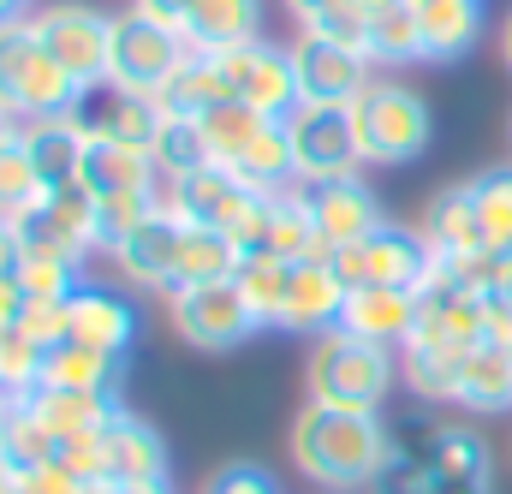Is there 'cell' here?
Listing matches in <instances>:
<instances>
[{
  "instance_id": "cell-37",
  "label": "cell",
  "mask_w": 512,
  "mask_h": 494,
  "mask_svg": "<svg viewBox=\"0 0 512 494\" xmlns=\"http://www.w3.org/2000/svg\"><path fill=\"white\" fill-rule=\"evenodd\" d=\"M42 209H48V221L60 227V239L78 250V256H90V250L102 245V233H96V197L72 179V185H48L42 191Z\"/></svg>"
},
{
  "instance_id": "cell-30",
  "label": "cell",
  "mask_w": 512,
  "mask_h": 494,
  "mask_svg": "<svg viewBox=\"0 0 512 494\" xmlns=\"http://www.w3.org/2000/svg\"><path fill=\"white\" fill-rule=\"evenodd\" d=\"M30 405H36V417L54 429V441L96 435V429L114 417V399H102V393H72V387H36Z\"/></svg>"
},
{
  "instance_id": "cell-42",
  "label": "cell",
  "mask_w": 512,
  "mask_h": 494,
  "mask_svg": "<svg viewBox=\"0 0 512 494\" xmlns=\"http://www.w3.org/2000/svg\"><path fill=\"white\" fill-rule=\"evenodd\" d=\"M36 197H42V179H36V167L24 155V143L18 137L0 143V221H12L18 209H30Z\"/></svg>"
},
{
  "instance_id": "cell-58",
  "label": "cell",
  "mask_w": 512,
  "mask_h": 494,
  "mask_svg": "<svg viewBox=\"0 0 512 494\" xmlns=\"http://www.w3.org/2000/svg\"><path fill=\"white\" fill-rule=\"evenodd\" d=\"M0 471H12V459H6V435H0Z\"/></svg>"
},
{
  "instance_id": "cell-11",
  "label": "cell",
  "mask_w": 512,
  "mask_h": 494,
  "mask_svg": "<svg viewBox=\"0 0 512 494\" xmlns=\"http://www.w3.org/2000/svg\"><path fill=\"white\" fill-rule=\"evenodd\" d=\"M292 72H298V96L310 108H352L376 84L370 54L340 48L328 36H310V30H298V42H292Z\"/></svg>"
},
{
  "instance_id": "cell-45",
  "label": "cell",
  "mask_w": 512,
  "mask_h": 494,
  "mask_svg": "<svg viewBox=\"0 0 512 494\" xmlns=\"http://www.w3.org/2000/svg\"><path fill=\"white\" fill-rule=\"evenodd\" d=\"M203 494H280V483H274L262 465H227V471L209 477V489Z\"/></svg>"
},
{
  "instance_id": "cell-18",
  "label": "cell",
  "mask_w": 512,
  "mask_h": 494,
  "mask_svg": "<svg viewBox=\"0 0 512 494\" xmlns=\"http://www.w3.org/2000/svg\"><path fill=\"white\" fill-rule=\"evenodd\" d=\"M340 328L358 334V340H370V346L399 352L417 334V292H399V286H352Z\"/></svg>"
},
{
  "instance_id": "cell-28",
  "label": "cell",
  "mask_w": 512,
  "mask_h": 494,
  "mask_svg": "<svg viewBox=\"0 0 512 494\" xmlns=\"http://www.w3.org/2000/svg\"><path fill=\"white\" fill-rule=\"evenodd\" d=\"M42 387H72V393H102V399H114V387H120V352H96V346L66 340V346L48 352Z\"/></svg>"
},
{
  "instance_id": "cell-34",
  "label": "cell",
  "mask_w": 512,
  "mask_h": 494,
  "mask_svg": "<svg viewBox=\"0 0 512 494\" xmlns=\"http://www.w3.org/2000/svg\"><path fill=\"white\" fill-rule=\"evenodd\" d=\"M149 161H155V179H161V185H173V179H185V173H197V167H215L209 137H203L197 120H161L155 143H149Z\"/></svg>"
},
{
  "instance_id": "cell-40",
  "label": "cell",
  "mask_w": 512,
  "mask_h": 494,
  "mask_svg": "<svg viewBox=\"0 0 512 494\" xmlns=\"http://www.w3.org/2000/svg\"><path fill=\"white\" fill-rule=\"evenodd\" d=\"M155 209H161V185H155V191H126V197H102V203H96V233H102V250H114L131 227H143Z\"/></svg>"
},
{
  "instance_id": "cell-54",
  "label": "cell",
  "mask_w": 512,
  "mask_h": 494,
  "mask_svg": "<svg viewBox=\"0 0 512 494\" xmlns=\"http://www.w3.org/2000/svg\"><path fill=\"white\" fill-rule=\"evenodd\" d=\"M24 6H30V0H0V24H12V18H24Z\"/></svg>"
},
{
  "instance_id": "cell-39",
  "label": "cell",
  "mask_w": 512,
  "mask_h": 494,
  "mask_svg": "<svg viewBox=\"0 0 512 494\" xmlns=\"http://www.w3.org/2000/svg\"><path fill=\"white\" fill-rule=\"evenodd\" d=\"M18 292H24V304H36V298H72L84 280H78V256H48V250H24V262H18Z\"/></svg>"
},
{
  "instance_id": "cell-36",
  "label": "cell",
  "mask_w": 512,
  "mask_h": 494,
  "mask_svg": "<svg viewBox=\"0 0 512 494\" xmlns=\"http://www.w3.org/2000/svg\"><path fill=\"white\" fill-rule=\"evenodd\" d=\"M203 137H209V155H215V167H239L245 161V149H251L256 137H262V114L245 108V102H221V108H209L203 114Z\"/></svg>"
},
{
  "instance_id": "cell-5",
  "label": "cell",
  "mask_w": 512,
  "mask_h": 494,
  "mask_svg": "<svg viewBox=\"0 0 512 494\" xmlns=\"http://www.w3.org/2000/svg\"><path fill=\"white\" fill-rule=\"evenodd\" d=\"M167 322H173V334H179L185 346H197V352H233V346H245L256 328H262L251 316V304H245V292H239V280L173 286V292H167Z\"/></svg>"
},
{
  "instance_id": "cell-6",
  "label": "cell",
  "mask_w": 512,
  "mask_h": 494,
  "mask_svg": "<svg viewBox=\"0 0 512 494\" xmlns=\"http://www.w3.org/2000/svg\"><path fill=\"white\" fill-rule=\"evenodd\" d=\"M42 48L60 60V72L84 90V84H102L108 78V60H114V18L84 6V0H54L42 12H30Z\"/></svg>"
},
{
  "instance_id": "cell-52",
  "label": "cell",
  "mask_w": 512,
  "mask_h": 494,
  "mask_svg": "<svg viewBox=\"0 0 512 494\" xmlns=\"http://www.w3.org/2000/svg\"><path fill=\"white\" fill-rule=\"evenodd\" d=\"M78 494H126L114 477H96V483H78Z\"/></svg>"
},
{
  "instance_id": "cell-21",
  "label": "cell",
  "mask_w": 512,
  "mask_h": 494,
  "mask_svg": "<svg viewBox=\"0 0 512 494\" xmlns=\"http://www.w3.org/2000/svg\"><path fill=\"white\" fill-rule=\"evenodd\" d=\"M66 310H72V340H78V346H96V352H120V358H126L131 334H137V316H131V304L120 292H108V286H78V292L66 298Z\"/></svg>"
},
{
  "instance_id": "cell-3",
  "label": "cell",
  "mask_w": 512,
  "mask_h": 494,
  "mask_svg": "<svg viewBox=\"0 0 512 494\" xmlns=\"http://www.w3.org/2000/svg\"><path fill=\"white\" fill-rule=\"evenodd\" d=\"M78 84L60 72V60L42 48L30 18L0 24V108L18 120H60L72 114Z\"/></svg>"
},
{
  "instance_id": "cell-16",
  "label": "cell",
  "mask_w": 512,
  "mask_h": 494,
  "mask_svg": "<svg viewBox=\"0 0 512 494\" xmlns=\"http://www.w3.org/2000/svg\"><path fill=\"white\" fill-rule=\"evenodd\" d=\"M310 191V215H316V233L328 239V250H346L358 239H370L376 227H387L376 191L352 173V179H328V185H304Z\"/></svg>"
},
{
  "instance_id": "cell-32",
  "label": "cell",
  "mask_w": 512,
  "mask_h": 494,
  "mask_svg": "<svg viewBox=\"0 0 512 494\" xmlns=\"http://www.w3.org/2000/svg\"><path fill=\"white\" fill-rule=\"evenodd\" d=\"M239 245L221 233V227H185L179 239V274L173 286H203V280H233L239 274Z\"/></svg>"
},
{
  "instance_id": "cell-29",
  "label": "cell",
  "mask_w": 512,
  "mask_h": 494,
  "mask_svg": "<svg viewBox=\"0 0 512 494\" xmlns=\"http://www.w3.org/2000/svg\"><path fill=\"white\" fill-rule=\"evenodd\" d=\"M0 435H6L12 471H36V465H48V459L60 453V441H54V429L36 417L30 393H0Z\"/></svg>"
},
{
  "instance_id": "cell-25",
  "label": "cell",
  "mask_w": 512,
  "mask_h": 494,
  "mask_svg": "<svg viewBox=\"0 0 512 494\" xmlns=\"http://www.w3.org/2000/svg\"><path fill=\"white\" fill-rule=\"evenodd\" d=\"M429 60H459L483 36V0H411Z\"/></svg>"
},
{
  "instance_id": "cell-27",
  "label": "cell",
  "mask_w": 512,
  "mask_h": 494,
  "mask_svg": "<svg viewBox=\"0 0 512 494\" xmlns=\"http://www.w3.org/2000/svg\"><path fill=\"white\" fill-rule=\"evenodd\" d=\"M268 203H274V245H268V256H286V262H334L328 239L316 233V215H310V191L304 185H286Z\"/></svg>"
},
{
  "instance_id": "cell-2",
  "label": "cell",
  "mask_w": 512,
  "mask_h": 494,
  "mask_svg": "<svg viewBox=\"0 0 512 494\" xmlns=\"http://www.w3.org/2000/svg\"><path fill=\"white\" fill-rule=\"evenodd\" d=\"M304 387L316 405H340V411H382V399L393 393V352L370 346L346 328L316 334L310 364H304Z\"/></svg>"
},
{
  "instance_id": "cell-56",
  "label": "cell",
  "mask_w": 512,
  "mask_h": 494,
  "mask_svg": "<svg viewBox=\"0 0 512 494\" xmlns=\"http://www.w3.org/2000/svg\"><path fill=\"white\" fill-rule=\"evenodd\" d=\"M501 54H507V66H512V12H507V24H501Z\"/></svg>"
},
{
  "instance_id": "cell-24",
  "label": "cell",
  "mask_w": 512,
  "mask_h": 494,
  "mask_svg": "<svg viewBox=\"0 0 512 494\" xmlns=\"http://www.w3.org/2000/svg\"><path fill=\"white\" fill-rule=\"evenodd\" d=\"M221 102H233V90H227V72L215 66V54H185V66L155 90L161 120H203Z\"/></svg>"
},
{
  "instance_id": "cell-43",
  "label": "cell",
  "mask_w": 512,
  "mask_h": 494,
  "mask_svg": "<svg viewBox=\"0 0 512 494\" xmlns=\"http://www.w3.org/2000/svg\"><path fill=\"white\" fill-rule=\"evenodd\" d=\"M304 30H310V36H328V42H340V48L370 54V12H364L358 0H334V6H328V12H316ZM370 66H376V60H370Z\"/></svg>"
},
{
  "instance_id": "cell-12",
  "label": "cell",
  "mask_w": 512,
  "mask_h": 494,
  "mask_svg": "<svg viewBox=\"0 0 512 494\" xmlns=\"http://www.w3.org/2000/svg\"><path fill=\"white\" fill-rule=\"evenodd\" d=\"M256 197L262 191H251L233 167H197V173L161 185V209L167 215H179L185 227H221V233H233L251 215Z\"/></svg>"
},
{
  "instance_id": "cell-17",
  "label": "cell",
  "mask_w": 512,
  "mask_h": 494,
  "mask_svg": "<svg viewBox=\"0 0 512 494\" xmlns=\"http://www.w3.org/2000/svg\"><path fill=\"white\" fill-rule=\"evenodd\" d=\"M102 465H108V477L131 489V483H161L167 477V447H161V435L126 411V405H114V417L102 423Z\"/></svg>"
},
{
  "instance_id": "cell-48",
  "label": "cell",
  "mask_w": 512,
  "mask_h": 494,
  "mask_svg": "<svg viewBox=\"0 0 512 494\" xmlns=\"http://www.w3.org/2000/svg\"><path fill=\"white\" fill-rule=\"evenodd\" d=\"M18 262H24V245H18L12 221H0V280H12V274H18Z\"/></svg>"
},
{
  "instance_id": "cell-44",
  "label": "cell",
  "mask_w": 512,
  "mask_h": 494,
  "mask_svg": "<svg viewBox=\"0 0 512 494\" xmlns=\"http://www.w3.org/2000/svg\"><path fill=\"white\" fill-rule=\"evenodd\" d=\"M18 328L54 352V346H66V340H72V310H66V298H36V304H24V310H18Z\"/></svg>"
},
{
  "instance_id": "cell-31",
  "label": "cell",
  "mask_w": 512,
  "mask_h": 494,
  "mask_svg": "<svg viewBox=\"0 0 512 494\" xmlns=\"http://www.w3.org/2000/svg\"><path fill=\"white\" fill-rule=\"evenodd\" d=\"M459 364H465V352H447V346H429V340H405L399 346V381L417 399H429V405H447L453 399Z\"/></svg>"
},
{
  "instance_id": "cell-49",
  "label": "cell",
  "mask_w": 512,
  "mask_h": 494,
  "mask_svg": "<svg viewBox=\"0 0 512 494\" xmlns=\"http://www.w3.org/2000/svg\"><path fill=\"white\" fill-rule=\"evenodd\" d=\"M423 494H489V477H429Z\"/></svg>"
},
{
  "instance_id": "cell-57",
  "label": "cell",
  "mask_w": 512,
  "mask_h": 494,
  "mask_svg": "<svg viewBox=\"0 0 512 494\" xmlns=\"http://www.w3.org/2000/svg\"><path fill=\"white\" fill-rule=\"evenodd\" d=\"M364 12H382V6H399V0H358Z\"/></svg>"
},
{
  "instance_id": "cell-19",
  "label": "cell",
  "mask_w": 512,
  "mask_h": 494,
  "mask_svg": "<svg viewBox=\"0 0 512 494\" xmlns=\"http://www.w3.org/2000/svg\"><path fill=\"white\" fill-rule=\"evenodd\" d=\"M423 245L435 250V262H459V256H477V250H495L489 245V227H483V209L471 197V185H447L429 215H423Z\"/></svg>"
},
{
  "instance_id": "cell-15",
  "label": "cell",
  "mask_w": 512,
  "mask_h": 494,
  "mask_svg": "<svg viewBox=\"0 0 512 494\" xmlns=\"http://www.w3.org/2000/svg\"><path fill=\"white\" fill-rule=\"evenodd\" d=\"M179 239H185V221L155 209L143 227H131L126 239L114 245V268L126 274L131 286L143 292H173V274H179Z\"/></svg>"
},
{
  "instance_id": "cell-47",
  "label": "cell",
  "mask_w": 512,
  "mask_h": 494,
  "mask_svg": "<svg viewBox=\"0 0 512 494\" xmlns=\"http://www.w3.org/2000/svg\"><path fill=\"white\" fill-rule=\"evenodd\" d=\"M131 6H137L143 18H155V24H173V30H179V24H185V12H191L197 0H131Z\"/></svg>"
},
{
  "instance_id": "cell-33",
  "label": "cell",
  "mask_w": 512,
  "mask_h": 494,
  "mask_svg": "<svg viewBox=\"0 0 512 494\" xmlns=\"http://www.w3.org/2000/svg\"><path fill=\"white\" fill-rule=\"evenodd\" d=\"M233 280H239V292H245V304H251L256 322H262V328H280L286 292H292V262H286V256H245Z\"/></svg>"
},
{
  "instance_id": "cell-8",
  "label": "cell",
  "mask_w": 512,
  "mask_h": 494,
  "mask_svg": "<svg viewBox=\"0 0 512 494\" xmlns=\"http://www.w3.org/2000/svg\"><path fill=\"white\" fill-rule=\"evenodd\" d=\"M334 268L346 274V286H399V292H417L435 274V250L423 245V233L387 221L370 239L334 250Z\"/></svg>"
},
{
  "instance_id": "cell-26",
  "label": "cell",
  "mask_w": 512,
  "mask_h": 494,
  "mask_svg": "<svg viewBox=\"0 0 512 494\" xmlns=\"http://www.w3.org/2000/svg\"><path fill=\"white\" fill-rule=\"evenodd\" d=\"M453 405H471V411H507L512 405V346H471L465 364H459V387H453Z\"/></svg>"
},
{
  "instance_id": "cell-55",
  "label": "cell",
  "mask_w": 512,
  "mask_h": 494,
  "mask_svg": "<svg viewBox=\"0 0 512 494\" xmlns=\"http://www.w3.org/2000/svg\"><path fill=\"white\" fill-rule=\"evenodd\" d=\"M126 494H173V489H167V477H161V483H131Z\"/></svg>"
},
{
  "instance_id": "cell-23",
  "label": "cell",
  "mask_w": 512,
  "mask_h": 494,
  "mask_svg": "<svg viewBox=\"0 0 512 494\" xmlns=\"http://www.w3.org/2000/svg\"><path fill=\"white\" fill-rule=\"evenodd\" d=\"M18 143H24L42 191H48V185H72L78 179V161H84V143L90 137L78 131L72 114H60V120H24L18 125Z\"/></svg>"
},
{
  "instance_id": "cell-7",
  "label": "cell",
  "mask_w": 512,
  "mask_h": 494,
  "mask_svg": "<svg viewBox=\"0 0 512 494\" xmlns=\"http://www.w3.org/2000/svg\"><path fill=\"white\" fill-rule=\"evenodd\" d=\"M215 66L227 72V90L233 102L256 108L262 120H292L304 108L298 96V72H292V48H274V42H239L227 54H215Z\"/></svg>"
},
{
  "instance_id": "cell-20",
  "label": "cell",
  "mask_w": 512,
  "mask_h": 494,
  "mask_svg": "<svg viewBox=\"0 0 512 494\" xmlns=\"http://www.w3.org/2000/svg\"><path fill=\"white\" fill-rule=\"evenodd\" d=\"M78 185L102 203V197H126V191H155V161L149 149H131V143H108V137H90L84 143V161H78Z\"/></svg>"
},
{
  "instance_id": "cell-4",
  "label": "cell",
  "mask_w": 512,
  "mask_h": 494,
  "mask_svg": "<svg viewBox=\"0 0 512 494\" xmlns=\"http://www.w3.org/2000/svg\"><path fill=\"white\" fill-rule=\"evenodd\" d=\"M352 125H358V149L370 167H405L429 149V108L417 90L376 78L358 102H352Z\"/></svg>"
},
{
  "instance_id": "cell-50",
  "label": "cell",
  "mask_w": 512,
  "mask_h": 494,
  "mask_svg": "<svg viewBox=\"0 0 512 494\" xmlns=\"http://www.w3.org/2000/svg\"><path fill=\"white\" fill-rule=\"evenodd\" d=\"M328 6H334V0H286V12L298 18V30H304V24H310L316 12H328Z\"/></svg>"
},
{
  "instance_id": "cell-35",
  "label": "cell",
  "mask_w": 512,
  "mask_h": 494,
  "mask_svg": "<svg viewBox=\"0 0 512 494\" xmlns=\"http://www.w3.org/2000/svg\"><path fill=\"white\" fill-rule=\"evenodd\" d=\"M370 60H376V66L429 60V54H423V24H417V6H411V0L370 12Z\"/></svg>"
},
{
  "instance_id": "cell-10",
  "label": "cell",
  "mask_w": 512,
  "mask_h": 494,
  "mask_svg": "<svg viewBox=\"0 0 512 494\" xmlns=\"http://www.w3.org/2000/svg\"><path fill=\"white\" fill-rule=\"evenodd\" d=\"M292 161H298V185H328V179H352L364 167V149H358V125L352 108H298L292 120Z\"/></svg>"
},
{
  "instance_id": "cell-38",
  "label": "cell",
  "mask_w": 512,
  "mask_h": 494,
  "mask_svg": "<svg viewBox=\"0 0 512 494\" xmlns=\"http://www.w3.org/2000/svg\"><path fill=\"white\" fill-rule=\"evenodd\" d=\"M429 471L435 477H489V441L477 429H465V423H435Z\"/></svg>"
},
{
  "instance_id": "cell-13",
  "label": "cell",
  "mask_w": 512,
  "mask_h": 494,
  "mask_svg": "<svg viewBox=\"0 0 512 494\" xmlns=\"http://www.w3.org/2000/svg\"><path fill=\"white\" fill-rule=\"evenodd\" d=\"M72 120H78L84 137H108V143L149 149V143H155V131H161V108H155V96H143V90H126V84L102 78V84H84V90H78Z\"/></svg>"
},
{
  "instance_id": "cell-51",
  "label": "cell",
  "mask_w": 512,
  "mask_h": 494,
  "mask_svg": "<svg viewBox=\"0 0 512 494\" xmlns=\"http://www.w3.org/2000/svg\"><path fill=\"white\" fill-rule=\"evenodd\" d=\"M0 494H30V483H24V471H0Z\"/></svg>"
},
{
  "instance_id": "cell-14",
  "label": "cell",
  "mask_w": 512,
  "mask_h": 494,
  "mask_svg": "<svg viewBox=\"0 0 512 494\" xmlns=\"http://www.w3.org/2000/svg\"><path fill=\"white\" fill-rule=\"evenodd\" d=\"M346 298H352V286H346V274L334 262H292V292H286L280 328L286 334H310V340L334 334L346 322Z\"/></svg>"
},
{
  "instance_id": "cell-1",
  "label": "cell",
  "mask_w": 512,
  "mask_h": 494,
  "mask_svg": "<svg viewBox=\"0 0 512 494\" xmlns=\"http://www.w3.org/2000/svg\"><path fill=\"white\" fill-rule=\"evenodd\" d=\"M387 453H393V429L382 423V411H340L310 399L292 423V465L322 489H370Z\"/></svg>"
},
{
  "instance_id": "cell-41",
  "label": "cell",
  "mask_w": 512,
  "mask_h": 494,
  "mask_svg": "<svg viewBox=\"0 0 512 494\" xmlns=\"http://www.w3.org/2000/svg\"><path fill=\"white\" fill-rule=\"evenodd\" d=\"M471 197H477V209H483L489 245L512 250V167H495V173L471 179Z\"/></svg>"
},
{
  "instance_id": "cell-46",
  "label": "cell",
  "mask_w": 512,
  "mask_h": 494,
  "mask_svg": "<svg viewBox=\"0 0 512 494\" xmlns=\"http://www.w3.org/2000/svg\"><path fill=\"white\" fill-rule=\"evenodd\" d=\"M24 483H30V494H78V477H72L60 459H48V465L24 471Z\"/></svg>"
},
{
  "instance_id": "cell-22",
  "label": "cell",
  "mask_w": 512,
  "mask_h": 494,
  "mask_svg": "<svg viewBox=\"0 0 512 494\" xmlns=\"http://www.w3.org/2000/svg\"><path fill=\"white\" fill-rule=\"evenodd\" d=\"M256 24H262V0H197L179 36L191 42V54H227L239 42H256Z\"/></svg>"
},
{
  "instance_id": "cell-9",
  "label": "cell",
  "mask_w": 512,
  "mask_h": 494,
  "mask_svg": "<svg viewBox=\"0 0 512 494\" xmlns=\"http://www.w3.org/2000/svg\"><path fill=\"white\" fill-rule=\"evenodd\" d=\"M185 54H191V42H185L173 24H155V18H143V12L131 6V12L114 18V60H108V78L126 84V90L155 96V90L185 66Z\"/></svg>"
},
{
  "instance_id": "cell-53",
  "label": "cell",
  "mask_w": 512,
  "mask_h": 494,
  "mask_svg": "<svg viewBox=\"0 0 512 494\" xmlns=\"http://www.w3.org/2000/svg\"><path fill=\"white\" fill-rule=\"evenodd\" d=\"M18 125H24L18 114H6V108H0V143H12V137H18Z\"/></svg>"
}]
</instances>
